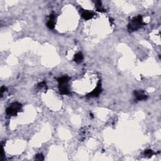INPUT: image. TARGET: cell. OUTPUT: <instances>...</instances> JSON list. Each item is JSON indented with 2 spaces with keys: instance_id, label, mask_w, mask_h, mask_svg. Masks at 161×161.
I'll list each match as a JSON object with an SVG mask.
<instances>
[{
  "instance_id": "obj_3",
  "label": "cell",
  "mask_w": 161,
  "mask_h": 161,
  "mask_svg": "<svg viewBox=\"0 0 161 161\" xmlns=\"http://www.w3.org/2000/svg\"><path fill=\"white\" fill-rule=\"evenodd\" d=\"M101 92V84H99L98 85L97 88L96 89H94L91 93H89L87 96H89V97H97L99 96V94H100Z\"/></svg>"
},
{
  "instance_id": "obj_12",
  "label": "cell",
  "mask_w": 161,
  "mask_h": 161,
  "mask_svg": "<svg viewBox=\"0 0 161 161\" xmlns=\"http://www.w3.org/2000/svg\"><path fill=\"white\" fill-rule=\"evenodd\" d=\"M55 16L54 14H51L50 15V20L51 21H54L55 20Z\"/></svg>"
},
{
  "instance_id": "obj_9",
  "label": "cell",
  "mask_w": 161,
  "mask_h": 161,
  "mask_svg": "<svg viewBox=\"0 0 161 161\" xmlns=\"http://www.w3.org/2000/svg\"><path fill=\"white\" fill-rule=\"evenodd\" d=\"M47 26L50 29H52L54 28L55 25H54V21H51V20H49L47 23Z\"/></svg>"
},
{
  "instance_id": "obj_11",
  "label": "cell",
  "mask_w": 161,
  "mask_h": 161,
  "mask_svg": "<svg viewBox=\"0 0 161 161\" xmlns=\"http://www.w3.org/2000/svg\"><path fill=\"white\" fill-rule=\"evenodd\" d=\"M36 159L38 160V161H44V156H43L42 154L39 153V154H38V155H36Z\"/></svg>"
},
{
  "instance_id": "obj_1",
  "label": "cell",
  "mask_w": 161,
  "mask_h": 161,
  "mask_svg": "<svg viewBox=\"0 0 161 161\" xmlns=\"http://www.w3.org/2000/svg\"><path fill=\"white\" fill-rule=\"evenodd\" d=\"M143 23H142V17L141 16H138L137 17H135L131 21L130 23L128 24V30L131 32L137 30L138 29L140 28Z\"/></svg>"
},
{
  "instance_id": "obj_2",
  "label": "cell",
  "mask_w": 161,
  "mask_h": 161,
  "mask_svg": "<svg viewBox=\"0 0 161 161\" xmlns=\"http://www.w3.org/2000/svg\"><path fill=\"white\" fill-rule=\"evenodd\" d=\"M21 108V105L18 102H15L13 103L9 107H8L6 109V114L10 116H15L17 115V113L18 111H20V110Z\"/></svg>"
},
{
  "instance_id": "obj_5",
  "label": "cell",
  "mask_w": 161,
  "mask_h": 161,
  "mask_svg": "<svg viewBox=\"0 0 161 161\" xmlns=\"http://www.w3.org/2000/svg\"><path fill=\"white\" fill-rule=\"evenodd\" d=\"M135 96L137 98L138 100H143V99H146L147 96H146L145 94H143V91H135Z\"/></svg>"
},
{
  "instance_id": "obj_10",
  "label": "cell",
  "mask_w": 161,
  "mask_h": 161,
  "mask_svg": "<svg viewBox=\"0 0 161 161\" xmlns=\"http://www.w3.org/2000/svg\"><path fill=\"white\" fill-rule=\"evenodd\" d=\"M145 155L147 156H151L153 155V151L152 150H147L145 151Z\"/></svg>"
},
{
  "instance_id": "obj_8",
  "label": "cell",
  "mask_w": 161,
  "mask_h": 161,
  "mask_svg": "<svg viewBox=\"0 0 161 161\" xmlns=\"http://www.w3.org/2000/svg\"><path fill=\"white\" fill-rule=\"evenodd\" d=\"M69 79H70V78H69L68 76H64L62 78H58L57 81L59 82V84H65L67 83Z\"/></svg>"
},
{
  "instance_id": "obj_4",
  "label": "cell",
  "mask_w": 161,
  "mask_h": 161,
  "mask_svg": "<svg viewBox=\"0 0 161 161\" xmlns=\"http://www.w3.org/2000/svg\"><path fill=\"white\" fill-rule=\"evenodd\" d=\"M59 91L62 94H69V91L67 88V83L65 84H59Z\"/></svg>"
},
{
  "instance_id": "obj_7",
  "label": "cell",
  "mask_w": 161,
  "mask_h": 161,
  "mask_svg": "<svg viewBox=\"0 0 161 161\" xmlns=\"http://www.w3.org/2000/svg\"><path fill=\"white\" fill-rule=\"evenodd\" d=\"M83 59V55H82V54L81 52H78V53L74 55V61L77 63H80L81 61Z\"/></svg>"
},
{
  "instance_id": "obj_13",
  "label": "cell",
  "mask_w": 161,
  "mask_h": 161,
  "mask_svg": "<svg viewBox=\"0 0 161 161\" xmlns=\"http://www.w3.org/2000/svg\"><path fill=\"white\" fill-rule=\"evenodd\" d=\"M46 83L45 81H44V82H41V83H40L39 84H38V86L39 87H42V86H45Z\"/></svg>"
},
{
  "instance_id": "obj_14",
  "label": "cell",
  "mask_w": 161,
  "mask_h": 161,
  "mask_svg": "<svg viewBox=\"0 0 161 161\" xmlns=\"http://www.w3.org/2000/svg\"><path fill=\"white\" fill-rule=\"evenodd\" d=\"M6 89V88H5V86H2L1 87V94H3V92H4V91H5Z\"/></svg>"
},
{
  "instance_id": "obj_6",
  "label": "cell",
  "mask_w": 161,
  "mask_h": 161,
  "mask_svg": "<svg viewBox=\"0 0 161 161\" xmlns=\"http://www.w3.org/2000/svg\"><path fill=\"white\" fill-rule=\"evenodd\" d=\"M94 16L93 13L89 12V11H84L83 13L82 14V17L86 20H90L91 18H92Z\"/></svg>"
}]
</instances>
